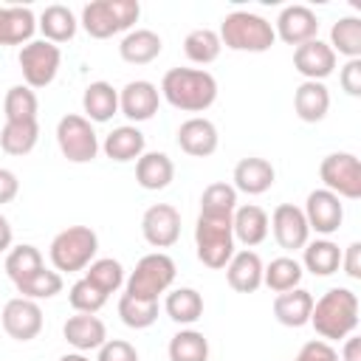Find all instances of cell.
<instances>
[{
    "mask_svg": "<svg viewBox=\"0 0 361 361\" xmlns=\"http://www.w3.org/2000/svg\"><path fill=\"white\" fill-rule=\"evenodd\" d=\"M175 110L203 113L217 102V79L203 68H169L158 90Z\"/></svg>",
    "mask_w": 361,
    "mask_h": 361,
    "instance_id": "obj_1",
    "label": "cell"
},
{
    "mask_svg": "<svg viewBox=\"0 0 361 361\" xmlns=\"http://www.w3.org/2000/svg\"><path fill=\"white\" fill-rule=\"evenodd\" d=\"M307 324L324 341H344L358 327V296L350 288H330L322 299H313Z\"/></svg>",
    "mask_w": 361,
    "mask_h": 361,
    "instance_id": "obj_2",
    "label": "cell"
},
{
    "mask_svg": "<svg viewBox=\"0 0 361 361\" xmlns=\"http://www.w3.org/2000/svg\"><path fill=\"white\" fill-rule=\"evenodd\" d=\"M220 45L243 54H265L276 42L274 25L254 11H231L220 23Z\"/></svg>",
    "mask_w": 361,
    "mask_h": 361,
    "instance_id": "obj_3",
    "label": "cell"
},
{
    "mask_svg": "<svg viewBox=\"0 0 361 361\" xmlns=\"http://www.w3.org/2000/svg\"><path fill=\"white\" fill-rule=\"evenodd\" d=\"M141 17L138 0H93L82 8V28L93 39H110L116 34L133 31Z\"/></svg>",
    "mask_w": 361,
    "mask_h": 361,
    "instance_id": "obj_4",
    "label": "cell"
},
{
    "mask_svg": "<svg viewBox=\"0 0 361 361\" xmlns=\"http://www.w3.org/2000/svg\"><path fill=\"white\" fill-rule=\"evenodd\" d=\"M96 251H99V237L90 226H68L51 240L48 257H51L54 271L76 274V271H85L96 259Z\"/></svg>",
    "mask_w": 361,
    "mask_h": 361,
    "instance_id": "obj_5",
    "label": "cell"
},
{
    "mask_svg": "<svg viewBox=\"0 0 361 361\" xmlns=\"http://www.w3.org/2000/svg\"><path fill=\"white\" fill-rule=\"evenodd\" d=\"M195 248L197 259L206 268H226L234 257V231H231V214H197L195 223Z\"/></svg>",
    "mask_w": 361,
    "mask_h": 361,
    "instance_id": "obj_6",
    "label": "cell"
},
{
    "mask_svg": "<svg viewBox=\"0 0 361 361\" xmlns=\"http://www.w3.org/2000/svg\"><path fill=\"white\" fill-rule=\"evenodd\" d=\"M175 259L164 251H152V254H144L135 268L130 271V276L124 279V293L135 296V299H152L158 302L161 293H166L175 282Z\"/></svg>",
    "mask_w": 361,
    "mask_h": 361,
    "instance_id": "obj_7",
    "label": "cell"
},
{
    "mask_svg": "<svg viewBox=\"0 0 361 361\" xmlns=\"http://www.w3.org/2000/svg\"><path fill=\"white\" fill-rule=\"evenodd\" d=\"M20 71H23V82L34 90V87H48L62 65V51L59 45L48 42V39H31L20 48L17 54Z\"/></svg>",
    "mask_w": 361,
    "mask_h": 361,
    "instance_id": "obj_8",
    "label": "cell"
},
{
    "mask_svg": "<svg viewBox=\"0 0 361 361\" xmlns=\"http://www.w3.org/2000/svg\"><path fill=\"white\" fill-rule=\"evenodd\" d=\"M56 144H59V152L71 164H90L99 155V135H96L93 124L79 113H68L59 118Z\"/></svg>",
    "mask_w": 361,
    "mask_h": 361,
    "instance_id": "obj_9",
    "label": "cell"
},
{
    "mask_svg": "<svg viewBox=\"0 0 361 361\" xmlns=\"http://www.w3.org/2000/svg\"><path fill=\"white\" fill-rule=\"evenodd\" d=\"M319 178L324 189L338 195L341 200H358L361 197V164L353 152H330L319 164Z\"/></svg>",
    "mask_w": 361,
    "mask_h": 361,
    "instance_id": "obj_10",
    "label": "cell"
},
{
    "mask_svg": "<svg viewBox=\"0 0 361 361\" xmlns=\"http://www.w3.org/2000/svg\"><path fill=\"white\" fill-rule=\"evenodd\" d=\"M305 220H307V228L322 234V237H330L341 228L344 223V203L338 195H333L330 189H313L305 200Z\"/></svg>",
    "mask_w": 361,
    "mask_h": 361,
    "instance_id": "obj_11",
    "label": "cell"
},
{
    "mask_svg": "<svg viewBox=\"0 0 361 361\" xmlns=\"http://www.w3.org/2000/svg\"><path fill=\"white\" fill-rule=\"evenodd\" d=\"M0 322H3V330L14 338V341H31L39 336L42 330V307L39 302L34 299H25V296H14L3 305V313H0Z\"/></svg>",
    "mask_w": 361,
    "mask_h": 361,
    "instance_id": "obj_12",
    "label": "cell"
},
{
    "mask_svg": "<svg viewBox=\"0 0 361 361\" xmlns=\"http://www.w3.org/2000/svg\"><path fill=\"white\" fill-rule=\"evenodd\" d=\"M141 234L152 248H169L180 237V212L172 203H152L141 217Z\"/></svg>",
    "mask_w": 361,
    "mask_h": 361,
    "instance_id": "obj_13",
    "label": "cell"
},
{
    "mask_svg": "<svg viewBox=\"0 0 361 361\" xmlns=\"http://www.w3.org/2000/svg\"><path fill=\"white\" fill-rule=\"evenodd\" d=\"M268 226L274 231V240L285 251H296V248H305L310 243V228H307L305 212L299 206H293V203H279L274 209Z\"/></svg>",
    "mask_w": 361,
    "mask_h": 361,
    "instance_id": "obj_14",
    "label": "cell"
},
{
    "mask_svg": "<svg viewBox=\"0 0 361 361\" xmlns=\"http://www.w3.org/2000/svg\"><path fill=\"white\" fill-rule=\"evenodd\" d=\"M274 34L288 45H302L319 37V17L307 6H285L274 23Z\"/></svg>",
    "mask_w": 361,
    "mask_h": 361,
    "instance_id": "obj_15",
    "label": "cell"
},
{
    "mask_svg": "<svg viewBox=\"0 0 361 361\" xmlns=\"http://www.w3.org/2000/svg\"><path fill=\"white\" fill-rule=\"evenodd\" d=\"M161 93L147 79H133L118 90V113H124L130 121H149L158 113Z\"/></svg>",
    "mask_w": 361,
    "mask_h": 361,
    "instance_id": "obj_16",
    "label": "cell"
},
{
    "mask_svg": "<svg viewBox=\"0 0 361 361\" xmlns=\"http://www.w3.org/2000/svg\"><path fill=\"white\" fill-rule=\"evenodd\" d=\"M293 68L305 76V82H324L333 71H336V54L327 42H322L319 37L310 42L296 45L293 51Z\"/></svg>",
    "mask_w": 361,
    "mask_h": 361,
    "instance_id": "obj_17",
    "label": "cell"
},
{
    "mask_svg": "<svg viewBox=\"0 0 361 361\" xmlns=\"http://www.w3.org/2000/svg\"><path fill=\"white\" fill-rule=\"evenodd\" d=\"M220 144L214 121L206 116H192L178 127V147L192 158H209Z\"/></svg>",
    "mask_w": 361,
    "mask_h": 361,
    "instance_id": "obj_18",
    "label": "cell"
},
{
    "mask_svg": "<svg viewBox=\"0 0 361 361\" xmlns=\"http://www.w3.org/2000/svg\"><path fill=\"white\" fill-rule=\"evenodd\" d=\"M62 336L76 353H87V350H99L107 341V327L96 313H73L62 324Z\"/></svg>",
    "mask_w": 361,
    "mask_h": 361,
    "instance_id": "obj_19",
    "label": "cell"
},
{
    "mask_svg": "<svg viewBox=\"0 0 361 361\" xmlns=\"http://www.w3.org/2000/svg\"><path fill=\"white\" fill-rule=\"evenodd\" d=\"M231 180H234L231 186H234L237 192H243V195H262V192H268V189L274 186L276 169H274L271 161L257 158V155H248V158L237 161Z\"/></svg>",
    "mask_w": 361,
    "mask_h": 361,
    "instance_id": "obj_20",
    "label": "cell"
},
{
    "mask_svg": "<svg viewBox=\"0 0 361 361\" xmlns=\"http://www.w3.org/2000/svg\"><path fill=\"white\" fill-rule=\"evenodd\" d=\"M262 268L265 265L257 251H251V248L234 251V257L226 265V282L237 293H254L262 285Z\"/></svg>",
    "mask_w": 361,
    "mask_h": 361,
    "instance_id": "obj_21",
    "label": "cell"
},
{
    "mask_svg": "<svg viewBox=\"0 0 361 361\" xmlns=\"http://www.w3.org/2000/svg\"><path fill=\"white\" fill-rule=\"evenodd\" d=\"M268 212L257 203H243L234 209L231 214V231H234V240H240L245 248H254L259 245L265 237H268Z\"/></svg>",
    "mask_w": 361,
    "mask_h": 361,
    "instance_id": "obj_22",
    "label": "cell"
},
{
    "mask_svg": "<svg viewBox=\"0 0 361 361\" xmlns=\"http://www.w3.org/2000/svg\"><path fill=\"white\" fill-rule=\"evenodd\" d=\"M164 51V39L152 28H133L118 42V56L130 65H149Z\"/></svg>",
    "mask_w": 361,
    "mask_h": 361,
    "instance_id": "obj_23",
    "label": "cell"
},
{
    "mask_svg": "<svg viewBox=\"0 0 361 361\" xmlns=\"http://www.w3.org/2000/svg\"><path fill=\"white\" fill-rule=\"evenodd\" d=\"M102 149L110 161L127 164V161H138L147 152V138L135 124H121V127H116L113 133L104 135Z\"/></svg>",
    "mask_w": 361,
    "mask_h": 361,
    "instance_id": "obj_24",
    "label": "cell"
},
{
    "mask_svg": "<svg viewBox=\"0 0 361 361\" xmlns=\"http://www.w3.org/2000/svg\"><path fill=\"white\" fill-rule=\"evenodd\" d=\"M37 31V17L28 6H0V45H25Z\"/></svg>",
    "mask_w": 361,
    "mask_h": 361,
    "instance_id": "obj_25",
    "label": "cell"
},
{
    "mask_svg": "<svg viewBox=\"0 0 361 361\" xmlns=\"http://www.w3.org/2000/svg\"><path fill=\"white\" fill-rule=\"evenodd\" d=\"M85 118L93 124H104L118 113V90L110 82H90L82 93Z\"/></svg>",
    "mask_w": 361,
    "mask_h": 361,
    "instance_id": "obj_26",
    "label": "cell"
},
{
    "mask_svg": "<svg viewBox=\"0 0 361 361\" xmlns=\"http://www.w3.org/2000/svg\"><path fill=\"white\" fill-rule=\"evenodd\" d=\"M172 178H175V164L166 152H144L135 161V180L147 192L166 189L172 183Z\"/></svg>",
    "mask_w": 361,
    "mask_h": 361,
    "instance_id": "obj_27",
    "label": "cell"
},
{
    "mask_svg": "<svg viewBox=\"0 0 361 361\" xmlns=\"http://www.w3.org/2000/svg\"><path fill=\"white\" fill-rule=\"evenodd\" d=\"M310 310H313V293L305 288L276 293L274 299V316L285 327H305L310 322Z\"/></svg>",
    "mask_w": 361,
    "mask_h": 361,
    "instance_id": "obj_28",
    "label": "cell"
},
{
    "mask_svg": "<svg viewBox=\"0 0 361 361\" xmlns=\"http://www.w3.org/2000/svg\"><path fill=\"white\" fill-rule=\"evenodd\" d=\"M293 110L302 121L316 124L327 116L330 110V90L324 82H302L293 90Z\"/></svg>",
    "mask_w": 361,
    "mask_h": 361,
    "instance_id": "obj_29",
    "label": "cell"
},
{
    "mask_svg": "<svg viewBox=\"0 0 361 361\" xmlns=\"http://www.w3.org/2000/svg\"><path fill=\"white\" fill-rule=\"evenodd\" d=\"M37 28L42 31V39L59 45V42H68V39L76 37L79 23H76V17H73V11H71L68 6L51 3V6L42 8V14H39V20H37Z\"/></svg>",
    "mask_w": 361,
    "mask_h": 361,
    "instance_id": "obj_30",
    "label": "cell"
},
{
    "mask_svg": "<svg viewBox=\"0 0 361 361\" xmlns=\"http://www.w3.org/2000/svg\"><path fill=\"white\" fill-rule=\"evenodd\" d=\"M302 251H305L302 254V265L313 276H330V274H336L341 268V248L327 237L307 243Z\"/></svg>",
    "mask_w": 361,
    "mask_h": 361,
    "instance_id": "obj_31",
    "label": "cell"
},
{
    "mask_svg": "<svg viewBox=\"0 0 361 361\" xmlns=\"http://www.w3.org/2000/svg\"><path fill=\"white\" fill-rule=\"evenodd\" d=\"M164 310L175 324H195L203 316V296L195 288H175L166 293Z\"/></svg>",
    "mask_w": 361,
    "mask_h": 361,
    "instance_id": "obj_32",
    "label": "cell"
},
{
    "mask_svg": "<svg viewBox=\"0 0 361 361\" xmlns=\"http://www.w3.org/2000/svg\"><path fill=\"white\" fill-rule=\"evenodd\" d=\"M302 276H305V268L293 257H276L262 268V285H268V290H274V293L299 288Z\"/></svg>",
    "mask_w": 361,
    "mask_h": 361,
    "instance_id": "obj_33",
    "label": "cell"
},
{
    "mask_svg": "<svg viewBox=\"0 0 361 361\" xmlns=\"http://www.w3.org/2000/svg\"><path fill=\"white\" fill-rule=\"evenodd\" d=\"M39 141V121H6L0 130V149L8 155H28Z\"/></svg>",
    "mask_w": 361,
    "mask_h": 361,
    "instance_id": "obj_34",
    "label": "cell"
},
{
    "mask_svg": "<svg viewBox=\"0 0 361 361\" xmlns=\"http://www.w3.org/2000/svg\"><path fill=\"white\" fill-rule=\"evenodd\" d=\"M333 54L347 56V59H361V17H341L330 28V42Z\"/></svg>",
    "mask_w": 361,
    "mask_h": 361,
    "instance_id": "obj_35",
    "label": "cell"
},
{
    "mask_svg": "<svg viewBox=\"0 0 361 361\" xmlns=\"http://www.w3.org/2000/svg\"><path fill=\"white\" fill-rule=\"evenodd\" d=\"M45 268V259H42V251L37 248V245H31V243H20V245H14L8 254H6V274H8V279L17 285V282H23V279H28L31 274H37V271H42Z\"/></svg>",
    "mask_w": 361,
    "mask_h": 361,
    "instance_id": "obj_36",
    "label": "cell"
},
{
    "mask_svg": "<svg viewBox=\"0 0 361 361\" xmlns=\"http://www.w3.org/2000/svg\"><path fill=\"white\" fill-rule=\"evenodd\" d=\"M169 361H209V338L200 330H178L169 338Z\"/></svg>",
    "mask_w": 361,
    "mask_h": 361,
    "instance_id": "obj_37",
    "label": "cell"
},
{
    "mask_svg": "<svg viewBox=\"0 0 361 361\" xmlns=\"http://www.w3.org/2000/svg\"><path fill=\"white\" fill-rule=\"evenodd\" d=\"M6 121H37L39 99L28 85H11L3 99Z\"/></svg>",
    "mask_w": 361,
    "mask_h": 361,
    "instance_id": "obj_38",
    "label": "cell"
},
{
    "mask_svg": "<svg viewBox=\"0 0 361 361\" xmlns=\"http://www.w3.org/2000/svg\"><path fill=\"white\" fill-rule=\"evenodd\" d=\"M220 51H223L220 37H217V31H212V28H195V31H189L186 39H183V54H186V59L195 62V65H209V62H214V59L220 56Z\"/></svg>",
    "mask_w": 361,
    "mask_h": 361,
    "instance_id": "obj_39",
    "label": "cell"
},
{
    "mask_svg": "<svg viewBox=\"0 0 361 361\" xmlns=\"http://www.w3.org/2000/svg\"><path fill=\"white\" fill-rule=\"evenodd\" d=\"M85 279L93 282L102 293H116L124 285V265L113 257H99L85 268Z\"/></svg>",
    "mask_w": 361,
    "mask_h": 361,
    "instance_id": "obj_40",
    "label": "cell"
},
{
    "mask_svg": "<svg viewBox=\"0 0 361 361\" xmlns=\"http://www.w3.org/2000/svg\"><path fill=\"white\" fill-rule=\"evenodd\" d=\"M118 316H121V322L127 327L147 330L158 319V302H152V299H135L130 293H121V299H118Z\"/></svg>",
    "mask_w": 361,
    "mask_h": 361,
    "instance_id": "obj_41",
    "label": "cell"
},
{
    "mask_svg": "<svg viewBox=\"0 0 361 361\" xmlns=\"http://www.w3.org/2000/svg\"><path fill=\"white\" fill-rule=\"evenodd\" d=\"M14 288L20 290V296L34 299V302H39V299H54L56 293H62V274H59V271H48V268H42V271L31 274L28 279L17 282Z\"/></svg>",
    "mask_w": 361,
    "mask_h": 361,
    "instance_id": "obj_42",
    "label": "cell"
},
{
    "mask_svg": "<svg viewBox=\"0 0 361 361\" xmlns=\"http://www.w3.org/2000/svg\"><path fill=\"white\" fill-rule=\"evenodd\" d=\"M237 206V189L223 180L209 183L200 195V214H234Z\"/></svg>",
    "mask_w": 361,
    "mask_h": 361,
    "instance_id": "obj_43",
    "label": "cell"
},
{
    "mask_svg": "<svg viewBox=\"0 0 361 361\" xmlns=\"http://www.w3.org/2000/svg\"><path fill=\"white\" fill-rule=\"evenodd\" d=\"M68 302H71V307H73L76 313H99V310L104 307V302H107V293H102L93 282H87V279L82 276V279H76V282L71 285Z\"/></svg>",
    "mask_w": 361,
    "mask_h": 361,
    "instance_id": "obj_44",
    "label": "cell"
},
{
    "mask_svg": "<svg viewBox=\"0 0 361 361\" xmlns=\"http://www.w3.org/2000/svg\"><path fill=\"white\" fill-rule=\"evenodd\" d=\"M96 361H138V350L124 338H107L99 347Z\"/></svg>",
    "mask_w": 361,
    "mask_h": 361,
    "instance_id": "obj_45",
    "label": "cell"
},
{
    "mask_svg": "<svg viewBox=\"0 0 361 361\" xmlns=\"http://www.w3.org/2000/svg\"><path fill=\"white\" fill-rule=\"evenodd\" d=\"M293 361H338V353L333 350L330 341H324V338H310V341H305V344L299 347V353H296Z\"/></svg>",
    "mask_w": 361,
    "mask_h": 361,
    "instance_id": "obj_46",
    "label": "cell"
},
{
    "mask_svg": "<svg viewBox=\"0 0 361 361\" xmlns=\"http://www.w3.org/2000/svg\"><path fill=\"white\" fill-rule=\"evenodd\" d=\"M338 82L347 96H361V59H347V65L338 73Z\"/></svg>",
    "mask_w": 361,
    "mask_h": 361,
    "instance_id": "obj_47",
    "label": "cell"
},
{
    "mask_svg": "<svg viewBox=\"0 0 361 361\" xmlns=\"http://www.w3.org/2000/svg\"><path fill=\"white\" fill-rule=\"evenodd\" d=\"M341 268L350 279H361V243H350L341 251Z\"/></svg>",
    "mask_w": 361,
    "mask_h": 361,
    "instance_id": "obj_48",
    "label": "cell"
},
{
    "mask_svg": "<svg viewBox=\"0 0 361 361\" xmlns=\"http://www.w3.org/2000/svg\"><path fill=\"white\" fill-rule=\"evenodd\" d=\"M17 192H20L17 175H14L11 169L0 166V203H11V200L17 197Z\"/></svg>",
    "mask_w": 361,
    "mask_h": 361,
    "instance_id": "obj_49",
    "label": "cell"
},
{
    "mask_svg": "<svg viewBox=\"0 0 361 361\" xmlns=\"http://www.w3.org/2000/svg\"><path fill=\"white\" fill-rule=\"evenodd\" d=\"M341 361H361V336H347L341 347Z\"/></svg>",
    "mask_w": 361,
    "mask_h": 361,
    "instance_id": "obj_50",
    "label": "cell"
},
{
    "mask_svg": "<svg viewBox=\"0 0 361 361\" xmlns=\"http://www.w3.org/2000/svg\"><path fill=\"white\" fill-rule=\"evenodd\" d=\"M11 243H14V228H11L8 217L0 214V254H8L11 251Z\"/></svg>",
    "mask_w": 361,
    "mask_h": 361,
    "instance_id": "obj_51",
    "label": "cell"
},
{
    "mask_svg": "<svg viewBox=\"0 0 361 361\" xmlns=\"http://www.w3.org/2000/svg\"><path fill=\"white\" fill-rule=\"evenodd\" d=\"M59 361H90V358H87L85 353H65Z\"/></svg>",
    "mask_w": 361,
    "mask_h": 361,
    "instance_id": "obj_52",
    "label": "cell"
}]
</instances>
